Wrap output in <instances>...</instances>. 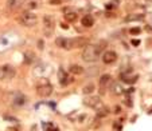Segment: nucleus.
<instances>
[{"label":"nucleus","instance_id":"obj_11","mask_svg":"<svg viewBox=\"0 0 152 131\" xmlns=\"http://www.w3.org/2000/svg\"><path fill=\"white\" fill-rule=\"evenodd\" d=\"M110 83H112V76H110V75L105 74L100 78V87H101V90H102V92H104V90L108 89V86H109Z\"/></svg>","mask_w":152,"mask_h":131},{"label":"nucleus","instance_id":"obj_24","mask_svg":"<svg viewBox=\"0 0 152 131\" xmlns=\"http://www.w3.org/2000/svg\"><path fill=\"white\" fill-rule=\"evenodd\" d=\"M129 34H132V35H136V34H140V28H131L129 30Z\"/></svg>","mask_w":152,"mask_h":131},{"label":"nucleus","instance_id":"obj_14","mask_svg":"<svg viewBox=\"0 0 152 131\" xmlns=\"http://www.w3.org/2000/svg\"><path fill=\"white\" fill-rule=\"evenodd\" d=\"M81 24H82L83 27H86V28H90V27H93V24H94V17H93L92 15H85V16L81 19Z\"/></svg>","mask_w":152,"mask_h":131},{"label":"nucleus","instance_id":"obj_19","mask_svg":"<svg viewBox=\"0 0 152 131\" xmlns=\"http://www.w3.org/2000/svg\"><path fill=\"white\" fill-rule=\"evenodd\" d=\"M18 4H19L18 0H8V1H7V8H8L10 11H15V9L18 8Z\"/></svg>","mask_w":152,"mask_h":131},{"label":"nucleus","instance_id":"obj_8","mask_svg":"<svg viewBox=\"0 0 152 131\" xmlns=\"http://www.w3.org/2000/svg\"><path fill=\"white\" fill-rule=\"evenodd\" d=\"M83 104L90 108H97L101 104V99L100 96H88L83 99Z\"/></svg>","mask_w":152,"mask_h":131},{"label":"nucleus","instance_id":"obj_25","mask_svg":"<svg viewBox=\"0 0 152 131\" xmlns=\"http://www.w3.org/2000/svg\"><path fill=\"white\" fill-rule=\"evenodd\" d=\"M61 3H62V0H50V4H53V6H57Z\"/></svg>","mask_w":152,"mask_h":131},{"label":"nucleus","instance_id":"obj_28","mask_svg":"<svg viewBox=\"0 0 152 131\" xmlns=\"http://www.w3.org/2000/svg\"><path fill=\"white\" fill-rule=\"evenodd\" d=\"M147 3H149V4H152V0H145Z\"/></svg>","mask_w":152,"mask_h":131},{"label":"nucleus","instance_id":"obj_6","mask_svg":"<svg viewBox=\"0 0 152 131\" xmlns=\"http://www.w3.org/2000/svg\"><path fill=\"white\" fill-rule=\"evenodd\" d=\"M118 55L116 51H112V50H109V51H104L102 56H101V59H102L104 64H113V63L117 60Z\"/></svg>","mask_w":152,"mask_h":131},{"label":"nucleus","instance_id":"obj_23","mask_svg":"<svg viewBox=\"0 0 152 131\" xmlns=\"http://www.w3.org/2000/svg\"><path fill=\"white\" fill-rule=\"evenodd\" d=\"M121 78H123V82H126V83H133V82H136V79H137V76L129 78L128 75H121Z\"/></svg>","mask_w":152,"mask_h":131},{"label":"nucleus","instance_id":"obj_13","mask_svg":"<svg viewBox=\"0 0 152 131\" xmlns=\"http://www.w3.org/2000/svg\"><path fill=\"white\" fill-rule=\"evenodd\" d=\"M58 79H59V83L62 86H67L72 80H70V78H69V75L65 72V70H62L61 68L59 71H58Z\"/></svg>","mask_w":152,"mask_h":131},{"label":"nucleus","instance_id":"obj_3","mask_svg":"<svg viewBox=\"0 0 152 131\" xmlns=\"http://www.w3.org/2000/svg\"><path fill=\"white\" fill-rule=\"evenodd\" d=\"M19 23L23 27H34L38 23V16L30 11H24L19 17Z\"/></svg>","mask_w":152,"mask_h":131},{"label":"nucleus","instance_id":"obj_4","mask_svg":"<svg viewBox=\"0 0 152 131\" xmlns=\"http://www.w3.org/2000/svg\"><path fill=\"white\" fill-rule=\"evenodd\" d=\"M16 75V71L12 66L6 64L0 67V80H11Z\"/></svg>","mask_w":152,"mask_h":131},{"label":"nucleus","instance_id":"obj_2","mask_svg":"<svg viewBox=\"0 0 152 131\" xmlns=\"http://www.w3.org/2000/svg\"><path fill=\"white\" fill-rule=\"evenodd\" d=\"M55 30V19L53 15H45L43 16V34L45 36L50 37L54 34Z\"/></svg>","mask_w":152,"mask_h":131},{"label":"nucleus","instance_id":"obj_26","mask_svg":"<svg viewBox=\"0 0 152 131\" xmlns=\"http://www.w3.org/2000/svg\"><path fill=\"white\" fill-rule=\"evenodd\" d=\"M132 44H133V46H139V44H140V42H139V40H132Z\"/></svg>","mask_w":152,"mask_h":131},{"label":"nucleus","instance_id":"obj_12","mask_svg":"<svg viewBox=\"0 0 152 131\" xmlns=\"http://www.w3.org/2000/svg\"><path fill=\"white\" fill-rule=\"evenodd\" d=\"M144 19H145V16H144L143 14H131L124 19V22H126V23H132V22H143Z\"/></svg>","mask_w":152,"mask_h":131},{"label":"nucleus","instance_id":"obj_10","mask_svg":"<svg viewBox=\"0 0 152 131\" xmlns=\"http://www.w3.org/2000/svg\"><path fill=\"white\" fill-rule=\"evenodd\" d=\"M26 102H27V98L24 94H22V92H15L14 94L12 103H14L15 106H23V104H26Z\"/></svg>","mask_w":152,"mask_h":131},{"label":"nucleus","instance_id":"obj_21","mask_svg":"<svg viewBox=\"0 0 152 131\" xmlns=\"http://www.w3.org/2000/svg\"><path fill=\"white\" fill-rule=\"evenodd\" d=\"M112 90H113V94H116V95H120L121 92H123V89H121V86L118 84V83H113Z\"/></svg>","mask_w":152,"mask_h":131},{"label":"nucleus","instance_id":"obj_15","mask_svg":"<svg viewBox=\"0 0 152 131\" xmlns=\"http://www.w3.org/2000/svg\"><path fill=\"white\" fill-rule=\"evenodd\" d=\"M65 19H66V22H69V23H74L75 20L78 19V14L75 11H70V9H65Z\"/></svg>","mask_w":152,"mask_h":131},{"label":"nucleus","instance_id":"obj_7","mask_svg":"<svg viewBox=\"0 0 152 131\" xmlns=\"http://www.w3.org/2000/svg\"><path fill=\"white\" fill-rule=\"evenodd\" d=\"M55 44H57L59 48H63V50H73V39H67V37L59 36L55 40Z\"/></svg>","mask_w":152,"mask_h":131},{"label":"nucleus","instance_id":"obj_5","mask_svg":"<svg viewBox=\"0 0 152 131\" xmlns=\"http://www.w3.org/2000/svg\"><path fill=\"white\" fill-rule=\"evenodd\" d=\"M37 92L39 96L42 98H47L53 94V86L50 83H43V84H39L37 87Z\"/></svg>","mask_w":152,"mask_h":131},{"label":"nucleus","instance_id":"obj_17","mask_svg":"<svg viewBox=\"0 0 152 131\" xmlns=\"http://www.w3.org/2000/svg\"><path fill=\"white\" fill-rule=\"evenodd\" d=\"M94 90H96V86H94V83H88L86 86H83V89H82V92L85 95H92L93 92H94Z\"/></svg>","mask_w":152,"mask_h":131},{"label":"nucleus","instance_id":"obj_20","mask_svg":"<svg viewBox=\"0 0 152 131\" xmlns=\"http://www.w3.org/2000/svg\"><path fill=\"white\" fill-rule=\"evenodd\" d=\"M38 8V3L35 0H27L26 1V9H35Z\"/></svg>","mask_w":152,"mask_h":131},{"label":"nucleus","instance_id":"obj_16","mask_svg":"<svg viewBox=\"0 0 152 131\" xmlns=\"http://www.w3.org/2000/svg\"><path fill=\"white\" fill-rule=\"evenodd\" d=\"M69 71L72 72L73 75H82L83 72H85V68L80 64H72L70 66V68H69Z\"/></svg>","mask_w":152,"mask_h":131},{"label":"nucleus","instance_id":"obj_9","mask_svg":"<svg viewBox=\"0 0 152 131\" xmlns=\"http://www.w3.org/2000/svg\"><path fill=\"white\" fill-rule=\"evenodd\" d=\"M89 46V40L86 39V37H74L73 39V48H83V47Z\"/></svg>","mask_w":152,"mask_h":131},{"label":"nucleus","instance_id":"obj_27","mask_svg":"<svg viewBox=\"0 0 152 131\" xmlns=\"http://www.w3.org/2000/svg\"><path fill=\"white\" fill-rule=\"evenodd\" d=\"M115 112H116V114H120V112H121V108L120 107H116L115 108Z\"/></svg>","mask_w":152,"mask_h":131},{"label":"nucleus","instance_id":"obj_1","mask_svg":"<svg viewBox=\"0 0 152 131\" xmlns=\"http://www.w3.org/2000/svg\"><path fill=\"white\" fill-rule=\"evenodd\" d=\"M105 46H106L105 42H100L98 44H89V46H86L82 52V60L86 63L97 62L102 56Z\"/></svg>","mask_w":152,"mask_h":131},{"label":"nucleus","instance_id":"obj_18","mask_svg":"<svg viewBox=\"0 0 152 131\" xmlns=\"http://www.w3.org/2000/svg\"><path fill=\"white\" fill-rule=\"evenodd\" d=\"M24 62H26L27 64H31V63H34V62H35V55H34V52H31V51L24 52Z\"/></svg>","mask_w":152,"mask_h":131},{"label":"nucleus","instance_id":"obj_22","mask_svg":"<svg viewBox=\"0 0 152 131\" xmlns=\"http://www.w3.org/2000/svg\"><path fill=\"white\" fill-rule=\"evenodd\" d=\"M108 114H109L108 107H104V108H101V110H98V111H97V117L98 118H104V117H106Z\"/></svg>","mask_w":152,"mask_h":131}]
</instances>
